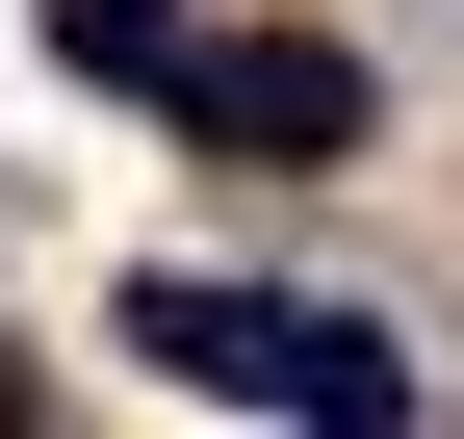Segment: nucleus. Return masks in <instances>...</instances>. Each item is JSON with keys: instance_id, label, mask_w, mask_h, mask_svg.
<instances>
[{"instance_id": "nucleus-1", "label": "nucleus", "mask_w": 464, "mask_h": 439, "mask_svg": "<svg viewBox=\"0 0 464 439\" xmlns=\"http://www.w3.org/2000/svg\"><path fill=\"white\" fill-rule=\"evenodd\" d=\"M103 337L181 362V388H232V414H284V439H413V414H439L387 310H284V285H130Z\"/></svg>"}, {"instance_id": "nucleus-2", "label": "nucleus", "mask_w": 464, "mask_h": 439, "mask_svg": "<svg viewBox=\"0 0 464 439\" xmlns=\"http://www.w3.org/2000/svg\"><path fill=\"white\" fill-rule=\"evenodd\" d=\"M155 130H207L232 181H335V155H362V52H335V26H207Z\"/></svg>"}, {"instance_id": "nucleus-3", "label": "nucleus", "mask_w": 464, "mask_h": 439, "mask_svg": "<svg viewBox=\"0 0 464 439\" xmlns=\"http://www.w3.org/2000/svg\"><path fill=\"white\" fill-rule=\"evenodd\" d=\"M181 52H207V0H52V78H103V103H181Z\"/></svg>"}]
</instances>
